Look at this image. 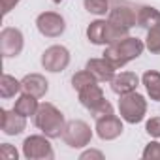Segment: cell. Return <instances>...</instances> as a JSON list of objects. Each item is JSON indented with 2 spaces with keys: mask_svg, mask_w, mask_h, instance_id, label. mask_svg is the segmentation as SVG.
Instances as JSON below:
<instances>
[{
  "mask_svg": "<svg viewBox=\"0 0 160 160\" xmlns=\"http://www.w3.org/2000/svg\"><path fill=\"white\" fill-rule=\"evenodd\" d=\"M141 81L145 85V91L151 100L160 102V72L156 70H147L141 77Z\"/></svg>",
  "mask_w": 160,
  "mask_h": 160,
  "instance_id": "ac0fdd59",
  "label": "cell"
},
{
  "mask_svg": "<svg viewBox=\"0 0 160 160\" xmlns=\"http://www.w3.org/2000/svg\"><path fill=\"white\" fill-rule=\"evenodd\" d=\"M53 2H55V4H60V2H62V0H53Z\"/></svg>",
  "mask_w": 160,
  "mask_h": 160,
  "instance_id": "f1b7e54d",
  "label": "cell"
},
{
  "mask_svg": "<svg viewBox=\"0 0 160 160\" xmlns=\"http://www.w3.org/2000/svg\"><path fill=\"white\" fill-rule=\"evenodd\" d=\"M36 27L45 38H58L66 30V21L57 12H43L36 17Z\"/></svg>",
  "mask_w": 160,
  "mask_h": 160,
  "instance_id": "9c48e42d",
  "label": "cell"
},
{
  "mask_svg": "<svg viewBox=\"0 0 160 160\" xmlns=\"http://www.w3.org/2000/svg\"><path fill=\"white\" fill-rule=\"evenodd\" d=\"M141 156H143L145 160H160V141H151V143H147Z\"/></svg>",
  "mask_w": 160,
  "mask_h": 160,
  "instance_id": "cb8c5ba5",
  "label": "cell"
},
{
  "mask_svg": "<svg viewBox=\"0 0 160 160\" xmlns=\"http://www.w3.org/2000/svg\"><path fill=\"white\" fill-rule=\"evenodd\" d=\"M145 47H147L152 55H160V23L147 30Z\"/></svg>",
  "mask_w": 160,
  "mask_h": 160,
  "instance_id": "7402d4cb",
  "label": "cell"
},
{
  "mask_svg": "<svg viewBox=\"0 0 160 160\" xmlns=\"http://www.w3.org/2000/svg\"><path fill=\"white\" fill-rule=\"evenodd\" d=\"M136 19H138V27L149 30L160 23V12L152 6H139L136 10Z\"/></svg>",
  "mask_w": 160,
  "mask_h": 160,
  "instance_id": "e0dca14e",
  "label": "cell"
},
{
  "mask_svg": "<svg viewBox=\"0 0 160 160\" xmlns=\"http://www.w3.org/2000/svg\"><path fill=\"white\" fill-rule=\"evenodd\" d=\"M108 21L122 30H128L132 27L138 25V19H136V10L130 8L128 4H115L111 10H109V15H108Z\"/></svg>",
  "mask_w": 160,
  "mask_h": 160,
  "instance_id": "8fae6325",
  "label": "cell"
},
{
  "mask_svg": "<svg viewBox=\"0 0 160 160\" xmlns=\"http://www.w3.org/2000/svg\"><path fill=\"white\" fill-rule=\"evenodd\" d=\"M145 132L151 136V138H160V117H151L145 124Z\"/></svg>",
  "mask_w": 160,
  "mask_h": 160,
  "instance_id": "d4e9b609",
  "label": "cell"
},
{
  "mask_svg": "<svg viewBox=\"0 0 160 160\" xmlns=\"http://www.w3.org/2000/svg\"><path fill=\"white\" fill-rule=\"evenodd\" d=\"M19 152L15 147H12L10 143H2L0 145V158H4V160H17Z\"/></svg>",
  "mask_w": 160,
  "mask_h": 160,
  "instance_id": "484cf974",
  "label": "cell"
},
{
  "mask_svg": "<svg viewBox=\"0 0 160 160\" xmlns=\"http://www.w3.org/2000/svg\"><path fill=\"white\" fill-rule=\"evenodd\" d=\"M119 113H121V119L130 122V124L141 122L145 119V113H147V100H145V96H141L138 91L122 94L121 100H119Z\"/></svg>",
  "mask_w": 160,
  "mask_h": 160,
  "instance_id": "277c9868",
  "label": "cell"
},
{
  "mask_svg": "<svg viewBox=\"0 0 160 160\" xmlns=\"http://www.w3.org/2000/svg\"><path fill=\"white\" fill-rule=\"evenodd\" d=\"M83 6L92 15H106L109 13V0H83Z\"/></svg>",
  "mask_w": 160,
  "mask_h": 160,
  "instance_id": "603a6c76",
  "label": "cell"
},
{
  "mask_svg": "<svg viewBox=\"0 0 160 160\" xmlns=\"http://www.w3.org/2000/svg\"><path fill=\"white\" fill-rule=\"evenodd\" d=\"M122 130H124L122 121L115 113H108V115H102V117L96 119V134L104 141L117 139L122 134Z\"/></svg>",
  "mask_w": 160,
  "mask_h": 160,
  "instance_id": "30bf717a",
  "label": "cell"
},
{
  "mask_svg": "<svg viewBox=\"0 0 160 160\" xmlns=\"http://www.w3.org/2000/svg\"><path fill=\"white\" fill-rule=\"evenodd\" d=\"M0 2H2V15H8L21 0H0Z\"/></svg>",
  "mask_w": 160,
  "mask_h": 160,
  "instance_id": "4316f807",
  "label": "cell"
},
{
  "mask_svg": "<svg viewBox=\"0 0 160 160\" xmlns=\"http://www.w3.org/2000/svg\"><path fill=\"white\" fill-rule=\"evenodd\" d=\"M34 124L49 139H55V138H62L66 121H64L62 111L57 106H53L49 102H43V104H40V108L34 115Z\"/></svg>",
  "mask_w": 160,
  "mask_h": 160,
  "instance_id": "7a4b0ae2",
  "label": "cell"
},
{
  "mask_svg": "<svg viewBox=\"0 0 160 160\" xmlns=\"http://www.w3.org/2000/svg\"><path fill=\"white\" fill-rule=\"evenodd\" d=\"M77 94H79L81 106L85 109H89L94 119H98L102 115H108V113H113V106L106 100L104 91H102V87L98 83H94V85H91V87H87L83 91H79Z\"/></svg>",
  "mask_w": 160,
  "mask_h": 160,
  "instance_id": "3957f363",
  "label": "cell"
},
{
  "mask_svg": "<svg viewBox=\"0 0 160 160\" xmlns=\"http://www.w3.org/2000/svg\"><path fill=\"white\" fill-rule=\"evenodd\" d=\"M23 45H25V38L19 28H13V27L2 28V32H0V53H2L4 58L21 55Z\"/></svg>",
  "mask_w": 160,
  "mask_h": 160,
  "instance_id": "ba28073f",
  "label": "cell"
},
{
  "mask_svg": "<svg viewBox=\"0 0 160 160\" xmlns=\"http://www.w3.org/2000/svg\"><path fill=\"white\" fill-rule=\"evenodd\" d=\"M143 49H145V43H143L139 38L126 36V38L119 40V42L108 45L106 51H104V57L119 70V68H122L124 64H128L130 60L138 58V57L143 53Z\"/></svg>",
  "mask_w": 160,
  "mask_h": 160,
  "instance_id": "6da1fadb",
  "label": "cell"
},
{
  "mask_svg": "<svg viewBox=\"0 0 160 160\" xmlns=\"http://www.w3.org/2000/svg\"><path fill=\"white\" fill-rule=\"evenodd\" d=\"M94 83H98V79L85 68V70H81V72H75L73 73V77H72V87L79 92V91H83V89H87V87H91V85H94Z\"/></svg>",
  "mask_w": 160,
  "mask_h": 160,
  "instance_id": "44dd1931",
  "label": "cell"
},
{
  "mask_svg": "<svg viewBox=\"0 0 160 160\" xmlns=\"http://www.w3.org/2000/svg\"><path fill=\"white\" fill-rule=\"evenodd\" d=\"M87 38L94 45H108V21L96 19L87 27Z\"/></svg>",
  "mask_w": 160,
  "mask_h": 160,
  "instance_id": "2e32d148",
  "label": "cell"
},
{
  "mask_svg": "<svg viewBox=\"0 0 160 160\" xmlns=\"http://www.w3.org/2000/svg\"><path fill=\"white\" fill-rule=\"evenodd\" d=\"M85 68L98 79V83H111V79L115 77V70H117L106 57H102V58H91Z\"/></svg>",
  "mask_w": 160,
  "mask_h": 160,
  "instance_id": "4fadbf2b",
  "label": "cell"
},
{
  "mask_svg": "<svg viewBox=\"0 0 160 160\" xmlns=\"http://www.w3.org/2000/svg\"><path fill=\"white\" fill-rule=\"evenodd\" d=\"M21 91H23V85H21L19 79H15V77L10 75V73H4V75H2V79H0V96H2L4 100L13 98V96L19 94Z\"/></svg>",
  "mask_w": 160,
  "mask_h": 160,
  "instance_id": "ffe728a7",
  "label": "cell"
},
{
  "mask_svg": "<svg viewBox=\"0 0 160 160\" xmlns=\"http://www.w3.org/2000/svg\"><path fill=\"white\" fill-rule=\"evenodd\" d=\"M70 64V51L64 45H51L42 53V66L47 72H62Z\"/></svg>",
  "mask_w": 160,
  "mask_h": 160,
  "instance_id": "52a82bcc",
  "label": "cell"
},
{
  "mask_svg": "<svg viewBox=\"0 0 160 160\" xmlns=\"http://www.w3.org/2000/svg\"><path fill=\"white\" fill-rule=\"evenodd\" d=\"M21 85H23V92H28L36 98H43L49 91V81L42 73H27L21 79Z\"/></svg>",
  "mask_w": 160,
  "mask_h": 160,
  "instance_id": "5bb4252c",
  "label": "cell"
},
{
  "mask_svg": "<svg viewBox=\"0 0 160 160\" xmlns=\"http://www.w3.org/2000/svg\"><path fill=\"white\" fill-rule=\"evenodd\" d=\"M92 139V130L91 126L81 121V119H73V121H68L66 126H64V132H62V141L72 147V149H81V147H87Z\"/></svg>",
  "mask_w": 160,
  "mask_h": 160,
  "instance_id": "5b68a950",
  "label": "cell"
},
{
  "mask_svg": "<svg viewBox=\"0 0 160 160\" xmlns=\"http://www.w3.org/2000/svg\"><path fill=\"white\" fill-rule=\"evenodd\" d=\"M0 128L6 136H19L27 128V117L15 109H0Z\"/></svg>",
  "mask_w": 160,
  "mask_h": 160,
  "instance_id": "7c38bea8",
  "label": "cell"
},
{
  "mask_svg": "<svg viewBox=\"0 0 160 160\" xmlns=\"http://www.w3.org/2000/svg\"><path fill=\"white\" fill-rule=\"evenodd\" d=\"M23 154L28 160H51V158H55L53 145L45 134L43 136H28L23 141Z\"/></svg>",
  "mask_w": 160,
  "mask_h": 160,
  "instance_id": "8992f818",
  "label": "cell"
},
{
  "mask_svg": "<svg viewBox=\"0 0 160 160\" xmlns=\"http://www.w3.org/2000/svg\"><path fill=\"white\" fill-rule=\"evenodd\" d=\"M38 108H40L38 98L32 96V94H28V92H23V94L15 100V106H13V109H15L17 113H21V115H25V117L36 115Z\"/></svg>",
  "mask_w": 160,
  "mask_h": 160,
  "instance_id": "d6986e66",
  "label": "cell"
},
{
  "mask_svg": "<svg viewBox=\"0 0 160 160\" xmlns=\"http://www.w3.org/2000/svg\"><path fill=\"white\" fill-rule=\"evenodd\" d=\"M138 85H139V77L134 72H121V73H115V77L111 79V91L119 96L136 91Z\"/></svg>",
  "mask_w": 160,
  "mask_h": 160,
  "instance_id": "9a60e30c",
  "label": "cell"
},
{
  "mask_svg": "<svg viewBox=\"0 0 160 160\" xmlns=\"http://www.w3.org/2000/svg\"><path fill=\"white\" fill-rule=\"evenodd\" d=\"M81 160H85V158H104V152H100V151H94V149H91V151H85V152H81V156H79Z\"/></svg>",
  "mask_w": 160,
  "mask_h": 160,
  "instance_id": "83f0119b",
  "label": "cell"
}]
</instances>
